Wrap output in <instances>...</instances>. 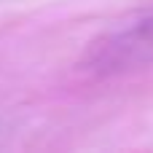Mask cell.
Here are the masks:
<instances>
[{
	"mask_svg": "<svg viewBox=\"0 0 153 153\" xmlns=\"http://www.w3.org/2000/svg\"><path fill=\"white\" fill-rule=\"evenodd\" d=\"M148 65H153V13L100 35L81 59V67L94 75H121Z\"/></svg>",
	"mask_w": 153,
	"mask_h": 153,
	"instance_id": "cell-1",
	"label": "cell"
}]
</instances>
